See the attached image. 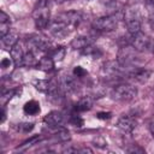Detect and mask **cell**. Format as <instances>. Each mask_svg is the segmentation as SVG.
<instances>
[{
	"instance_id": "cell-1",
	"label": "cell",
	"mask_w": 154,
	"mask_h": 154,
	"mask_svg": "<svg viewBox=\"0 0 154 154\" xmlns=\"http://www.w3.org/2000/svg\"><path fill=\"white\" fill-rule=\"evenodd\" d=\"M128 45H130L136 52L141 53H154V38L140 31L138 34L130 35L128 40Z\"/></svg>"
},
{
	"instance_id": "cell-2",
	"label": "cell",
	"mask_w": 154,
	"mask_h": 154,
	"mask_svg": "<svg viewBox=\"0 0 154 154\" xmlns=\"http://www.w3.org/2000/svg\"><path fill=\"white\" fill-rule=\"evenodd\" d=\"M136 95H137L136 87L128 84V83L117 84L111 91L112 99L116 101H119V102H129V101L134 100L136 97Z\"/></svg>"
},
{
	"instance_id": "cell-3",
	"label": "cell",
	"mask_w": 154,
	"mask_h": 154,
	"mask_svg": "<svg viewBox=\"0 0 154 154\" xmlns=\"http://www.w3.org/2000/svg\"><path fill=\"white\" fill-rule=\"evenodd\" d=\"M124 20L130 35H135L141 31V13L137 8H128Z\"/></svg>"
},
{
	"instance_id": "cell-4",
	"label": "cell",
	"mask_w": 154,
	"mask_h": 154,
	"mask_svg": "<svg viewBox=\"0 0 154 154\" xmlns=\"http://www.w3.org/2000/svg\"><path fill=\"white\" fill-rule=\"evenodd\" d=\"M49 8L46 5L45 1H41L40 5L35 8L32 17H34V22L37 29H46L49 25Z\"/></svg>"
},
{
	"instance_id": "cell-5",
	"label": "cell",
	"mask_w": 154,
	"mask_h": 154,
	"mask_svg": "<svg viewBox=\"0 0 154 154\" xmlns=\"http://www.w3.org/2000/svg\"><path fill=\"white\" fill-rule=\"evenodd\" d=\"M118 24V19L116 16H103L100 18H96L93 22V28L96 31H101V32H108L116 29Z\"/></svg>"
},
{
	"instance_id": "cell-6",
	"label": "cell",
	"mask_w": 154,
	"mask_h": 154,
	"mask_svg": "<svg viewBox=\"0 0 154 154\" xmlns=\"http://www.w3.org/2000/svg\"><path fill=\"white\" fill-rule=\"evenodd\" d=\"M75 28H72L71 25L64 23V22H60L58 19H54L51 25H49V31L53 36L58 37V38H64L66 36L70 35V32L73 30Z\"/></svg>"
},
{
	"instance_id": "cell-7",
	"label": "cell",
	"mask_w": 154,
	"mask_h": 154,
	"mask_svg": "<svg viewBox=\"0 0 154 154\" xmlns=\"http://www.w3.org/2000/svg\"><path fill=\"white\" fill-rule=\"evenodd\" d=\"M65 118L64 114L60 111H51L49 113H47L43 118V122L47 126L52 128V129H58L63 125Z\"/></svg>"
},
{
	"instance_id": "cell-8",
	"label": "cell",
	"mask_w": 154,
	"mask_h": 154,
	"mask_svg": "<svg viewBox=\"0 0 154 154\" xmlns=\"http://www.w3.org/2000/svg\"><path fill=\"white\" fill-rule=\"evenodd\" d=\"M136 125H137L136 119H135L134 117H130V116H124V117L119 118L118 122H117V128H118V130H119L122 134H124V135L131 134V132L135 130Z\"/></svg>"
},
{
	"instance_id": "cell-9",
	"label": "cell",
	"mask_w": 154,
	"mask_h": 154,
	"mask_svg": "<svg viewBox=\"0 0 154 154\" xmlns=\"http://www.w3.org/2000/svg\"><path fill=\"white\" fill-rule=\"evenodd\" d=\"M55 19H58L60 22H64V23L71 25L72 28H76L82 20V14L77 11H67V12L58 14L55 17Z\"/></svg>"
},
{
	"instance_id": "cell-10",
	"label": "cell",
	"mask_w": 154,
	"mask_h": 154,
	"mask_svg": "<svg viewBox=\"0 0 154 154\" xmlns=\"http://www.w3.org/2000/svg\"><path fill=\"white\" fill-rule=\"evenodd\" d=\"M150 75H152V72H150L149 70H147V69H143V67H135V69L128 71V75H126V76H129L130 78H132V79L136 81V82L143 83V82H146V81L149 79Z\"/></svg>"
},
{
	"instance_id": "cell-11",
	"label": "cell",
	"mask_w": 154,
	"mask_h": 154,
	"mask_svg": "<svg viewBox=\"0 0 154 154\" xmlns=\"http://www.w3.org/2000/svg\"><path fill=\"white\" fill-rule=\"evenodd\" d=\"M29 43L37 52H46V51L49 49V46H51L49 41L46 37H42V36H32L29 40Z\"/></svg>"
},
{
	"instance_id": "cell-12",
	"label": "cell",
	"mask_w": 154,
	"mask_h": 154,
	"mask_svg": "<svg viewBox=\"0 0 154 154\" xmlns=\"http://www.w3.org/2000/svg\"><path fill=\"white\" fill-rule=\"evenodd\" d=\"M10 53H11V59H12V63L14 64V66H23V58H24V52H23V48L19 43H16L11 49H10Z\"/></svg>"
},
{
	"instance_id": "cell-13",
	"label": "cell",
	"mask_w": 154,
	"mask_h": 154,
	"mask_svg": "<svg viewBox=\"0 0 154 154\" xmlns=\"http://www.w3.org/2000/svg\"><path fill=\"white\" fill-rule=\"evenodd\" d=\"M93 42H94V38L90 36H78V37H75L70 45L73 49H82L83 51L84 48L93 45Z\"/></svg>"
},
{
	"instance_id": "cell-14",
	"label": "cell",
	"mask_w": 154,
	"mask_h": 154,
	"mask_svg": "<svg viewBox=\"0 0 154 154\" xmlns=\"http://www.w3.org/2000/svg\"><path fill=\"white\" fill-rule=\"evenodd\" d=\"M91 107H93V99L90 96H84L75 103L73 111L77 112V113H81V112L89 111Z\"/></svg>"
},
{
	"instance_id": "cell-15",
	"label": "cell",
	"mask_w": 154,
	"mask_h": 154,
	"mask_svg": "<svg viewBox=\"0 0 154 154\" xmlns=\"http://www.w3.org/2000/svg\"><path fill=\"white\" fill-rule=\"evenodd\" d=\"M23 111L26 116H36L40 113L41 108H40V103L35 100H29L28 102L24 103L23 106Z\"/></svg>"
},
{
	"instance_id": "cell-16",
	"label": "cell",
	"mask_w": 154,
	"mask_h": 154,
	"mask_svg": "<svg viewBox=\"0 0 154 154\" xmlns=\"http://www.w3.org/2000/svg\"><path fill=\"white\" fill-rule=\"evenodd\" d=\"M36 69H40L42 71H52L54 69V60L52 59V57H42L41 59H38V64L36 66Z\"/></svg>"
},
{
	"instance_id": "cell-17",
	"label": "cell",
	"mask_w": 154,
	"mask_h": 154,
	"mask_svg": "<svg viewBox=\"0 0 154 154\" xmlns=\"http://www.w3.org/2000/svg\"><path fill=\"white\" fill-rule=\"evenodd\" d=\"M38 64V60L35 55V53L32 51H29L24 54V58H23V66H26V67H36Z\"/></svg>"
},
{
	"instance_id": "cell-18",
	"label": "cell",
	"mask_w": 154,
	"mask_h": 154,
	"mask_svg": "<svg viewBox=\"0 0 154 154\" xmlns=\"http://www.w3.org/2000/svg\"><path fill=\"white\" fill-rule=\"evenodd\" d=\"M32 85L42 93H48L51 87H52V82L48 81V79H34Z\"/></svg>"
},
{
	"instance_id": "cell-19",
	"label": "cell",
	"mask_w": 154,
	"mask_h": 154,
	"mask_svg": "<svg viewBox=\"0 0 154 154\" xmlns=\"http://www.w3.org/2000/svg\"><path fill=\"white\" fill-rule=\"evenodd\" d=\"M1 41H2V43H4L6 47H8V48L11 49L16 43H18V35L10 31L7 35H5V36L1 37Z\"/></svg>"
},
{
	"instance_id": "cell-20",
	"label": "cell",
	"mask_w": 154,
	"mask_h": 154,
	"mask_svg": "<svg viewBox=\"0 0 154 154\" xmlns=\"http://www.w3.org/2000/svg\"><path fill=\"white\" fill-rule=\"evenodd\" d=\"M54 137L59 141V142H66V141H70L71 140V135H70V131L63 126L58 128L57 129V132L54 134Z\"/></svg>"
},
{
	"instance_id": "cell-21",
	"label": "cell",
	"mask_w": 154,
	"mask_h": 154,
	"mask_svg": "<svg viewBox=\"0 0 154 154\" xmlns=\"http://www.w3.org/2000/svg\"><path fill=\"white\" fill-rule=\"evenodd\" d=\"M65 54H66V48L63 47V46H59V47H55L52 51L51 57L54 61H61L65 58Z\"/></svg>"
},
{
	"instance_id": "cell-22",
	"label": "cell",
	"mask_w": 154,
	"mask_h": 154,
	"mask_svg": "<svg viewBox=\"0 0 154 154\" xmlns=\"http://www.w3.org/2000/svg\"><path fill=\"white\" fill-rule=\"evenodd\" d=\"M16 91H17L16 89H10V90H7V91H2V94H1V105H2V107L6 105V102H7L8 100L12 99V96H14Z\"/></svg>"
},
{
	"instance_id": "cell-23",
	"label": "cell",
	"mask_w": 154,
	"mask_h": 154,
	"mask_svg": "<svg viewBox=\"0 0 154 154\" xmlns=\"http://www.w3.org/2000/svg\"><path fill=\"white\" fill-rule=\"evenodd\" d=\"M32 129H34V123H28V122L19 123L18 126H17V130L20 131V132H24V134L30 132Z\"/></svg>"
},
{
	"instance_id": "cell-24",
	"label": "cell",
	"mask_w": 154,
	"mask_h": 154,
	"mask_svg": "<svg viewBox=\"0 0 154 154\" xmlns=\"http://www.w3.org/2000/svg\"><path fill=\"white\" fill-rule=\"evenodd\" d=\"M72 75L76 78H83V77L88 76V71L85 69H83L82 66H75L72 70Z\"/></svg>"
},
{
	"instance_id": "cell-25",
	"label": "cell",
	"mask_w": 154,
	"mask_h": 154,
	"mask_svg": "<svg viewBox=\"0 0 154 154\" xmlns=\"http://www.w3.org/2000/svg\"><path fill=\"white\" fill-rule=\"evenodd\" d=\"M70 123H71L72 125H75V126L81 128V126H83L84 120L78 116V113H77V112H75V113L71 116V118H70Z\"/></svg>"
},
{
	"instance_id": "cell-26",
	"label": "cell",
	"mask_w": 154,
	"mask_h": 154,
	"mask_svg": "<svg viewBox=\"0 0 154 154\" xmlns=\"http://www.w3.org/2000/svg\"><path fill=\"white\" fill-rule=\"evenodd\" d=\"M38 141H41V136H37V135H36V136H32V137H30L29 140L24 141L20 147H22V148H26V147H30V146L35 144V143L38 142Z\"/></svg>"
},
{
	"instance_id": "cell-27",
	"label": "cell",
	"mask_w": 154,
	"mask_h": 154,
	"mask_svg": "<svg viewBox=\"0 0 154 154\" xmlns=\"http://www.w3.org/2000/svg\"><path fill=\"white\" fill-rule=\"evenodd\" d=\"M147 8H148V18H149V22L154 26V5L149 0H147Z\"/></svg>"
},
{
	"instance_id": "cell-28",
	"label": "cell",
	"mask_w": 154,
	"mask_h": 154,
	"mask_svg": "<svg viewBox=\"0 0 154 154\" xmlns=\"http://www.w3.org/2000/svg\"><path fill=\"white\" fill-rule=\"evenodd\" d=\"M0 24H11L10 16L4 11H0Z\"/></svg>"
},
{
	"instance_id": "cell-29",
	"label": "cell",
	"mask_w": 154,
	"mask_h": 154,
	"mask_svg": "<svg viewBox=\"0 0 154 154\" xmlns=\"http://www.w3.org/2000/svg\"><path fill=\"white\" fill-rule=\"evenodd\" d=\"M111 117H112V113H111V112H99V113L96 114V118L102 119V120H107V119H109Z\"/></svg>"
},
{
	"instance_id": "cell-30",
	"label": "cell",
	"mask_w": 154,
	"mask_h": 154,
	"mask_svg": "<svg viewBox=\"0 0 154 154\" xmlns=\"http://www.w3.org/2000/svg\"><path fill=\"white\" fill-rule=\"evenodd\" d=\"M94 146H96V147H100V148H102V147H105L107 143H106V141L102 138V137H97V138H95L94 140Z\"/></svg>"
},
{
	"instance_id": "cell-31",
	"label": "cell",
	"mask_w": 154,
	"mask_h": 154,
	"mask_svg": "<svg viewBox=\"0 0 154 154\" xmlns=\"http://www.w3.org/2000/svg\"><path fill=\"white\" fill-rule=\"evenodd\" d=\"M11 60L12 59H8V58H2V60H1V63H0V65H1V67L5 70V69H7V67H10L11 66Z\"/></svg>"
},
{
	"instance_id": "cell-32",
	"label": "cell",
	"mask_w": 154,
	"mask_h": 154,
	"mask_svg": "<svg viewBox=\"0 0 154 154\" xmlns=\"http://www.w3.org/2000/svg\"><path fill=\"white\" fill-rule=\"evenodd\" d=\"M128 152H130V153H135V152H140V153H144V150H143L142 148H140V147H132V148H130V149H128Z\"/></svg>"
},
{
	"instance_id": "cell-33",
	"label": "cell",
	"mask_w": 154,
	"mask_h": 154,
	"mask_svg": "<svg viewBox=\"0 0 154 154\" xmlns=\"http://www.w3.org/2000/svg\"><path fill=\"white\" fill-rule=\"evenodd\" d=\"M5 119H6V112H5L4 107H2V108H1V119H0V122H1V123H4V122H5Z\"/></svg>"
},
{
	"instance_id": "cell-34",
	"label": "cell",
	"mask_w": 154,
	"mask_h": 154,
	"mask_svg": "<svg viewBox=\"0 0 154 154\" xmlns=\"http://www.w3.org/2000/svg\"><path fill=\"white\" fill-rule=\"evenodd\" d=\"M149 131H150V134H152V136H153V138H154V122H152V123L149 124Z\"/></svg>"
},
{
	"instance_id": "cell-35",
	"label": "cell",
	"mask_w": 154,
	"mask_h": 154,
	"mask_svg": "<svg viewBox=\"0 0 154 154\" xmlns=\"http://www.w3.org/2000/svg\"><path fill=\"white\" fill-rule=\"evenodd\" d=\"M149 1H150V2H152V4L154 5V0H149Z\"/></svg>"
}]
</instances>
